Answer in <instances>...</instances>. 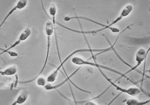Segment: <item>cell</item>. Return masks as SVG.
<instances>
[{
	"instance_id": "cell-16",
	"label": "cell",
	"mask_w": 150,
	"mask_h": 105,
	"mask_svg": "<svg viewBox=\"0 0 150 105\" xmlns=\"http://www.w3.org/2000/svg\"><path fill=\"white\" fill-rule=\"evenodd\" d=\"M1 50H3V52H1V55L3 53L7 52L8 54H9L10 55V56H11L12 57H17L18 56V54L15 52H12V51H10L9 50H3L2 48H1Z\"/></svg>"
},
{
	"instance_id": "cell-6",
	"label": "cell",
	"mask_w": 150,
	"mask_h": 105,
	"mask_svg": "<svg viewBox=\"0 0 150 105\" xmlns=\"http://www.w3.org/2000/svg\"><path fill=\"white\" fill-rule=\"evenodd\" d=\"M100 72H101V74H102L103 76L106 78V80L109 82L111 84V86L114 87L115 88L121 92V93H124L127 94L128 95H130L132 96H136L137 95H140V93H141V90L138 88H136V87H132L130 88L125 89L122 88L121 87L119 86L118 85H116L114 82H112V80L108 78L105 74L103 73L102 70L101 69H98Z\"/></svg>"
},
{
	"instance_id": "cell-14",
	"label": "cell",
	"mask_w": 150,
	"mask_h": 105,
	"mask_svg": "<svg viewBox=\"0 0 150 105\" xmlns=\"http://www.w3.org/2000/svg\"><path fill=\"white\" fill-rule=\"evenodd\" d=\"M150 102V100L145 102H139L138 100L134 99H130L127 100L126 104L127 105H146Z\"/></svg>"
},
{
	"instance_id": "cell-1",
	"label": "cell",
	"mask_w": 150,
	"mask_h": 105,
	"mask_svg": "<svg viewBox=\"0 0 150 105\" xmlns=\"http://www.w3.org/2000/svg\"><path fill=\"white\" fill-rule=\"evenodd\" d=\"M133 10V6L129 4L128 5L126 6L125 7H124L123 10L121 12V14L119 16H118L117 18H116L114 21H113L112 23L107 26L105 27H103L101 29H99V30H96L93 31H79L76 30H73V29H70L69 28L67 27H65L64 26L62 25V24L59 23L58 22H57V24H58V25L60 26L61 27L64 28L66 29L67 30L71 31L72 32H74L75 33H80V34H96L97 33L100 32H102L103 31L105 30L106 29H111V31H112L113 33H118L119 32V30L117 28H112L111 26L113 25H115L116 23L119 22V21L121 20L122 19H123V18L127 17L128 16L130 15V13L132 12Z\"/></svg>"
},
{
	"instance_id": "cell-7",
	"label": "cell",
	"mask_w": 150,
	"mask_h": 105,
	"mask_svg": "<svg viewBox=\"0 0 150 105\" xmlns=\"http://www.w3.org/2000/svg\"><path fill=\"white\" fill-rule=\"evenodd\" d=\"M27 4L28 1H26V0H24V1L21 0V1H18V2H17V5H16L12 9L9 11V13H8L7 16L5 17V18L4 19L3 21L1 23L0 26L2 27L3 25V24L5 23L6 21H7V19H8L9 17H10V16L12 14H13L15 11L17 10H19V9L20 10V9H22L24 8L27 6Z\"/></svg>"
},
{
	"instance_id": "cell-18",
	"label": "cell",
	"mask_w": 150,
	"mask_h": 105,
	"mask_svg": "<svg viewBox=\"0 0 150 105\" xmlns=\"http://www.w3.org/2000/svg\"><path fill=\"white\" fill-rule=\"evenodd\" d=\"M86 102L85 103V105H96L95 103H93V102H91V101H90L89 100H87Z\"/></svg>"
},
{
	"instance_id": "cell-10",
	"label": "cell",
	"mask_w": 150,
	"mask_h": 105,
	"mask_svg": "<svg viewBox=\"0 0 150 105\" xmlns=\"http://www.w3.org/2000/svg\"><path fill=\"white\" fill-rule=\"evenodd\" d=\"M49 12L50 15L52 17V21H53V24L56 29V15L57 13V7L54 4H51V5L50 6L49 9Z\"/></svg>"
},
{
	"instance_id": "cell-5",
	"label": "cell",
	"mask_w": 150,
	"mask_h": 105,
	"mask_svg": "<svg viewBox=\"0 0 150 105\" xmlns=\"http://www.w3.org/2000/svg\"><path fill=\"white\" fill-rule=\"evenodd\" d=\"M149 51H150V48H149L147 51H146V50L144 48H140V49H139L138 51L137 52L136 54V61L137 62L136 65H135V66L131 67V69L129 70L127 72L124 73V74H123L124 76L125 77L126 79L129 80V81L131 82L132 83L134 84L135 85H136L137 86H138V85H137L136 82H135L132 79H130V78H128L126 76V75L130 73L131 72L136 70L137 69V68H138L140 66V65H141L142 63H143L144 61L146 59L147 55L148 54Z\"/></svg>"
},
{
	"instance_id": "cell-13",
	"label": "cell",
	"mask_w": 150,
	"mask_h": 105,
	"mask_svg": "<svg viewBox=\"0 0 150 105\" xmlns=\"http://www.w3.org/2000/svg\"><path fill=\"white\" fill-rule=\"evenodd\" d=\"M84 19V20H87L89 21L90 22H91L94 23H95V24H98L99 25H101V26H102L103 27H105L107 25H103V24H101V23H100L97 22H96V21H94L92 20H91V19H89V18H85V17H79V16H75V17H66L65 18H64V20L65 21H69L70 20H71V19Z\"/></svg>"
},
{
	"instance_id": "cell-15",
	"label": "cell",
	"mask_w": 150,
	"mask_h": 105,
	"mask_svg": "<svg viewBox=\"0 0 150 105\" xmlns=\"http://www.w3.org/2000/svg\"><path fill=\"white\" fill-rule=\"evenodd\" d=\"M46 81L44 78L42 77H38V79L37 81V83L39 86L44 87L46 85Z\"/></svg>"
},
{
	"instance_id": "cell-8",
	"label": "cell",
	"mask_w": 150,
	"mask_h": 105,
	"mask_svg": "<svg viewBox=\"0 0 150 105\" xmlns=\"http://www.w3.org/2000/svg\"><path fill=\"white\" fill-rule=\"evenodd\" d=\"M81 68V67L78 68L75 72H74L73 73H72L71 75H70L69 76L67 77V78L65 80H64L63 81L61 82L60 84H59L58 85H54V86H52V85H50V84H47V85H46L45 86V89L47 90H51L59 88V87H61L62 86H63L64 84H65V83H66L67 82H68V81H71V80H70L71 78H72V77L74 76L76 74V73L78 72V71L79 70H80Z\"/></svg>"
},
{
	"instance_id": "cell-9",
	"label": "cell",
	"mask_w": 150,
	"mask_h": 105,
	"mask_svg": "<svg viewBox=\"0 0 150 105\" xmlns=\"http://www.w3.org/2000/svg\"><path fill=\"white\" fill-rule=\"evenodd\" d=\"M17 72V68L15 66L9 67L4 70L3 71H1V74L3 76H12L15 74Z\"/></svg>"
},
{
	"instance_id": "cell-11",
	"label": "cell",
	"mask_w": 150,
	"mask_h": 105,
	"mask_svg": "<svg viewBox=\"0 0 150 105\" xmlns=\"http://www.w3.org/2000/svg\"><path fill=\"white\" fill-rule=\"evenodd\" d=\"M27 98V92H22L20 94V95L17 97L16 101L12 105H16L17 104H21L24 103V102H26Z\"/></svg>"
},
{
	"instance_id": "cell-19",
	"label": "cell",
	"mask_w": 150,
	"mask_h": 105,
	"mask_svg": "<svg viewBox=\"0 0 150 105\" xmlns=\"http://www.w3.org/2000/svg\"><path fill=\"white\" fill-rule=\"evenodd\" d=\"M121 93H121L120 94H119V95H117V96H116V98H115L114 99H113V100H112V101H111V102H110V103L109 104V105H110V104H111V103H112V102H114V100H115V99H116V98H118V97H119V96L121 94Z\"/></svg>"
},
{
	"instance_id": "cell-17",
	"label": "cell",
	"mask_w": 150,
	"mask_h": 105,
	"mask_svg": "<svg viewBox=\"0 0 150 105\" xmlns=\"http://www.w3.org/2000/svg\"><path fill=\"white\" fill-rule=\"evenodd\" d=\"M21 42V41L19 39H18L17 41H16L14 43V44H13L10 47L6 50H10L12 49H13L14 48H15L16 46H17L18 45L20 44Z\"/></svg>"
},
{
	"instance_id": "cell-12",
	"label": "cell",
	"mask_w": 150,
	"mask_h": 105,
	"mask_svg": "<svg viewBox=\"0 0 150 105\" xmlns=\"http://www.w3.org/2000/svg\"><path fill=\"white\" fill-rule=\"evenodd\" d=\"M31 30L29 28H26L24 29L19 36V39L21 42L25 41L31 35Z\"/></svg>"
},
{
	"instance_id": "cell-4",
	"label": "cell",
	"mask_w": 150,
	"mask_h": 105,
	"mask_svg": "<svg viewBox=\"0 0 150 105\" xmlns=\"http://www.w3.org/2000/svg\"><path fill=\"white\" fill-rule=\"evenodd\" d=\"M72 63L74 64L75 65H90V66H92L96 67L98 69H103L106 70H108V71H109L112 72L113 73H116L117 74L121 76V77L119 78L118 80H116V81H117L118 80H119L120 79H121L122 78H125L123 74L120 72L117 71L116 70H114V69L112 68H110L108 67L105 66H103L102 65L98 64L97 63H92V62H90L89 61H86L84 60V59H83L81 58L80 57H73L72 59Z\"/></svg>"
},
{
	"instance_id": "cell-2",
	"label": "cell",
	"mask_w": 150,
	"mask_h": 105,
	"mask_svg": "<svg viewBox=\"0 0 150 105\" xmlns=\"http://www.w3.org/2000/svg\"><path fill=\"white\" fill-rule=\"evenodd\" d=\"M118 39H117V40L115 41V42L114 43V44L113 45H112L109 48H108L106 49H91L90 47H89V49H81L76 50L75 51H74L73 52H71V54L69 55L66 58H65V59L63 61H62L61 62V64L59 66L56 68V69L54 71H53L52 73H51L50 74L49 76L48 77L47 79V81L49 82V83H53L55 81L57 77L58 74V72L60 70V69L61 67H63V66L64 64H65L67 61H68L70 59V58H71L74 55L77 54L78 52H91L92 54H93V52H100L98 53L97 55H99V54H100L101 53L103 52H106L108 51H111V50H112V49L114 48V45L116 44V43L117 42ZM96 55V56H97Z\"/></svg>"
},
{
	"instance_id": "cell-3",
	"label": "cell",
	"mask_w": 150,
	"mask_h": 105,
	"mask_svg": "<svg viewBox=\"0 0 150 105\" xmlns=\"http://www.w3.org/2000/svg\"><path fill=\"white\" fill-rule=\"evenodd\" d=\"M45 31V33H46L47 36L48 43H47V52L46 57V59L45 60L44 64L43 65V68L41 70V71L40 72V73L38 74V75L36 76L33 79L27 81L20 82H19V83H20V84L31 83L32 82L36 80L37 78L40 77V76L42 74V73H43V71H44L45 69L46 68L47 62H48L50 50V46H51V37L53 35L54 32L55 31H55H56V29H55V28H54V26L52 22L50 21H48V22L46 23Z\"/></svg>"
}]
</instances>
